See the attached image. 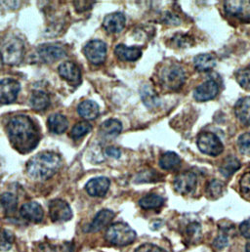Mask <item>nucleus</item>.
I'll return each instance as SVG.
<instances>
[{"mask_svg": "<svg viewBox=\"0 0 250 252\" xmlns=\"http://www.w3.org/2000/svg\"><path fill=\"white\" fill-rule=\"evenodd\" d=\"M47 126L52 133L62 134L68 126V122L64 116L61 114H54L48 118Z\"/></svg>", "mask_w": 250, "mask_h": 252, "instance_id": "24", "label": "nucleus"}, {"mask_svg": "<svg viewBox=\"0 0 250 252\" xmlns=\"http://www.w3.org/2000/svg\"><path fill=\"white\" fill-rule=\"evenodd\" d=\"M216 57L210 53L199 54L194 57L193 64L198 71H207L216 65Z\"/></svg>", "mask_w": 250, "mask_h": 252, "instance_id": "23", "label": "nucleus"}, {"mask_svg": "<svg viewBox=\"0 0 250 252\" xmlns=\"http://www.w3.org/2000/svg\"><path fill=\"white\" fill-rule=\"evenodd\" d=\"M160 179H161V174H159L157 171L153 169L142 171L136 176L137 183H153V182H157Z\"/></svg>", "mask_w": 250, "mask_h": 252, "instance_id": "31", "label": "nucleus"}, {"mask_svg": "<svg viewBox=\"0 0 250 252\" xmlns=\"http://www.w3.org/2000/svg\"><path fill=\"white\" fill-rule=\"evenodd\" d=\"M199 151L210 157H218L224 151L221 140L212 132H201L196 141Z\"/></svg>", "mask_w": 250, "mask_h": 252, "instance_id": "6", "label": "nucleus"}, {"mask_svg": "<svg viewBox=\"0 0 250 252\" xmlns=\"http://www.w3.org/2000/svg\"><path fill=\"white\" fill-rule=\"evenodd\" d=\"M39 59L44 63H52L63 58L66 53L59 45H42L37 49Z\"/></svg>", "mask_w": 250, "mask_h": 252, "instance_id": "13", "label": "nucleus"}, {"mask_svg": "<svg viewBox=\"0 0 250 252\" xmlns=\"http://www.w3.org/2000/svg\"><path fill=\"white\" fill-rule=\"evenodd\" d=\"M172 42H174L179 47H186L188 45L191 44V37H188V35H175L172 38Z\"/></svg>", "mask_w": 250, "mask_h": 252, "instance_id": "39", "label": "nucleus"}, {"mask_svg": "<svg viewBox=\"0 0 250 252\" xmlns=\"http://www.w3.org/2000/svg\"><path fill=\"white\" fill-rule=\"evenodd\" d=\"M238 148L245 156H250V133H245L238 140Z\"/></svg>", "mask_w": 250, "mask_h": 252, "instance_id": "37", "label": "nucleus"}, {"mask_svg": "<svg viewBox=\"0 0 250 252\" xmlns=\"http://www.w3.org/2000/svg\"><path fill=\"white\" fill-rule=\"evenodd\" d=\"M115 53L117 57L126 62H134L141 58L142 56V50L135 46H126L125 44H119L116 49Z\"/></svg>", "mask_w": 250, "mask_h": 252, "instance_id": "19", "label": "nucleus"}, {"mask_svg": "<svg viewBox=\"0 0 250 252\" xmlns=\"http://www.w3.org/2000/svg\"><path fill=\"white\" fill-rule=\"evenodd\" d=\"M49 216L53 222L62 223L71 219L72 211L66 201L56 198L49 203Z\"/></svg>", "mask_w": 250, "mask_h": 252, "instance_id": "8", "label": "nucleus"}, {"mask_svg": "<svg viewBox=\"0 0 250 252\" xmlns=\"http://www.w3.org/2000/svg\"><path fill=\"white\" fill-rule=\"evenodd\" d=\"M219 93V86L214 80H207L198 85L193 91V97L197 102H207L214 99Z\"/></svg>", "mask_w": 250, "mask_h": 252, "instance_id": "12", "label": "nucleus"}, {"mask_svg": "<svg viewBox=\"0 0 250 252\" xmlns=\"http://www.w3.org/2000/svg\"><path fill=\"white\" fill-rule=\"evenodd\" d=\"M99 112L98 104L92 100H85L77 107L78 115L86 121L95 120L99 116Z\"/></svg>", "mask_w": 250, "mask_h": 252, "instance_id": "21", "label": "nucleus"}, {"mask_svg": "<svg viewBox=\"0 0 250 252\" xmlns=\"http://www.w3.org/2000/svg\"><path fill=\"white\" fill-rule=\"evenodd\" d=\"M141 97H142L144 104L149 109H155L160 105V101H159L157 94L150 85H144L142 87Z\"/></svg>", "mask_w": 250, "mask_h": 252, "instance_id": "26", "label": "nucleus"}, {"mask_svg": "<svg viewBox=\"0 0 250 252\" xmlns=\"http://www.w3.org/2000/svg\"><path fill=\"white\" fill-rule=\"evenodd\" d=\"M230 230H231V227L221 228V233L219 234L217 239L214 240V243H213V246L215 249L221 251L229 245V239H228L227 235L229 234Z\"/></svg>", "mask_w": 250, "mask_h": 252, "instance_id": "35", "label": "nucleus"}, {"mask_svg": "<svg viewBox=\"0 0 250 252\" xmlns=\"http://www.w3.org/2000/svg\"><path fill=\"white\" fill-rule=\"evenodd\" d=\"M15 242V237L13 233L8 230L0 229V251L7 252L9 251Z\"/></svg>", "mask_w": 250, "mask_h": 252, "instance_id": "32", "label": "nucleus"}, {"mask_svg": "<svg viewBox=\"0 0 250 252\" xmlns=\"http://www.w3.org/2000/svg\"><path fill=\"white\" fill-rule=\"evenodd\" d=\"M20 83L12 78H6L0 81V103L3 105L11 104L16 101L20 92Z\"/></svg>", "mask_w": 250, "mask_h": 252, "instance_id": "10", "label": "nucleus"}, {"mask_svg": "<svg viewBox=\"0 0 250 252\" xmlns=\"http://www.w3.org/2000/svg\"><path fill=\"white\" fill-rule=\"evenodd\" d=\"M187 234L188 236L190 237L191 239L195 237L198 238L200 236V225L196 222L189 224L187 227Z\"/></svg>", "mask_w": 250, "mask_h": 252, "instance_id": "41", "label": "nucleus"}, {"mask_svg": "<svg viewBox=\"0 0 250 252\" xmlns=\"http://www.w3.org/2000/svg\"><path fill=\"white\" fill-rule=\"evenodd\" d=\"M20 213L24 219L32 223L41 222L44 216V211L41 205L35 201H30L23 204Z\"/></svg>", "mask_w": 250, "mask_h": 252, "instance_id": "14", "label": "nucleus"}, {"mask_svg": "<svg viewBox=\"0 0 250 252\" xmlns=\"http://www.w3.org/2000/svg\"><path fill=\"white\" fill-rule=\"evenodd\" d=\"M225 12L234 18L249 21L250 20V1L227 0L224 2Z\"/></svg>", "mask_w": 250, "mask_h": 252, "instance_id": "9", "label": "nucleus"}, {"mask_svg": "<svg viewBox=\"0 0 250 252\" xmlns=\"http://www.w3.org/2000/svg\"><path fill=\"white\" fill-rule=\"evenodd\" d=\"M106 155L111 158H119L122 155V152L120 149H118L116 147H109L106 149Z\"/></svg>", "mask_w": 250, "mask_h": 252, "instance_id": "44", "label": "nucleus"}, {"mask_svg": "<svg viewBox=\"0 0 250 252\" xmlns=\"http://www.w3.org/2000/svg\"><path fill=\"white\" fill-rule=\"evenodd\" d=\"M135 252H166L159 247L152 244H145L140 246Z\"/></svg>", "mask_w": 250, "mask_h": 252, "instance_id": "40", "label": "nucleus"}, {"mask_svg": "<svg viewBox=\"0 0 250 252\" xmlns=\"http://www.w3.org/2000/svg\"><path fill=\"white\" fill-rule=\"evenodd\" d=\"M31 107L35 111H43L48 108L50 99L43 91H33L30 99Z\"/></svg>", "mask_w": 250, "mask_h": 252, "instance_id": "28", "label": "nucleus"}, {"mask_svg": "<svg viewBox=\"0 0 250 252\" xmlns=\"http://www.w3.org/2000/svg\"><path fill=\"white\" fill-rule=\"evenodd\" d=\"M223 190H224V184L221 181L216 179L209 182L206 188V192L208 196H210L211 198H218L219 196L222 195Z\"/></svg>", "mask_w": 250, "mask_h": 252, "instance_id": "34", "label": "nucleus"}, {"mask_svg": "<svg viewBox=\"0 0 250 252\" xmlns=\"http://www.w3.org/2000/svg\"><path fill=\"white\" fill-rule=\"evenodd\" d=\"M236 117L245 126H250V96L241 98L235 106Z\"/></svg>", "mask_w": 250, "mask_h": 252, "instance_id": "20", "label": "nucleus"}, {"mask_svg": "<svg viewBox=\"0 0 250 252\" xmlns=\"http://www.w3.org/2000/svg\"><path fill=\"white\" fill-rule=\"evenodd\" d=\"M91 129L92 126L88 122H80L72 127L70 131V137L74 140H77L89 133Z\"/></svg>", "mask_w": 250, "mask_h": 252, "instance_id": "33", "label": "nucleus"}, {"mask_svg": "<svg viewBox=\"0 0 250 252\" xmlns=\"http://www.w3.org/2000/svg\"><path fill=\"white\" fill-rule=\"evenodd\" d=\"M164 198L156 193H149L139 200V205L144 209H156L163 205Z\"/></svg>", "mask_w": 250, "mask_h": 252, "instance_id": "29", "label": "nucleus"}, {"mask_svg": "<svg viewBox=\"0 0 250 252\" xmlns=\"http://www.w3.org/2000/svg\"><path fill=\"white\" fill-rule=\"evenodd\" d=\"M0 203L7 214H13L17 209V196L11 192H4L0 195Z\"/></svg>", "mask_w": 250, "mask_h": 252, "instance_id": "30", "label": "nucleus"}, {"mask_svg": "<svg viewBox=\"0 0 250 252\" xmlns=\"http://www.w3.org/2000/svg\"><path fill=\"white\" fill-rule=\"evenodd\" d=\"M61 165L62 158L58 154L43 152L35 155L29 160L27 171L32 179L47 180L59 171Z\"/></svg>", "mask_w": 250, "mask_h": 252, "instance_id": "2", "label": "nucleus"}, {"mask_svg": "<svg viewBox=\"0 0 250 252\" xmlns=\"http://www.w3.org/2000/svg\"><path fill=\"white\" fill-rule=\"evenodd\" d=\"M24 42L18 37H11L4 42L1 50L3 63L15 65L21 63L24 57Z\"/></svg>", "mask_w": 250, "mask_h": 252, "instance_id": "5", "label": "nucleus"}, {"mask_svg": "<svg viewBox=\"0 0 250 252\" xmlns=\"http://www.w3.org/2000/svg\"><path fill=\"white\" fill-rule=\"evenodd\" d=\"M240 168H241L240 160L236 157H234V156H229V157H227L224 159V161L222 162L219 170H220L221 174L224 177L229 178L235 172H237Z\"/></svg>", "mask_w": 250, "mask_h": 252, "instance_id": "27", "label": "nucleus"}, {"mask_svg": "<svg viewBox=\"0 0 250 252\" xmlns=\"http://www.w3.org/2000/svg\"><path fill=\"white\" fill-rule=\"evenodd\" d=\"M111 182L107 177H96L88 181L85 189L91 196H104L108 192Z\"/></svg>", "mask_w": 250, "mask_h": 252, "instance_id": "18", "label": "nucleus"}, {"mask_svg": "<svg viewBox=\"0 0 250 252\" xmlns=\"http://www.w3.org/2000/svg\"><path fill=\"white\" fill-rule=\"evenodd\" d=\"M7 133L12 146L22 154L33 150L39 141V132L27 116H16L7 125Z\"/></svg>", "mask_w": 250, "mask_h": 252, "instance_id": "1", "label": "nucleus"}, {"mask_svg": "<svg viewBox=\"0 0 250 252\" xmlns=\"http://www.w3.org/2000/svg\"><path fill=\"white\" fill-rule=\"evenodd\" d=\"M240 232L245 238L250 240V218L240 225Z\"/></svg>", "mask_w": 250, "mask_h": 252, "instance_id": "43", "label": "nucleus"}, {"mask_svg": "<svg viewBox=\"0 0 250 252\" xmlns=\"http://www.w3.org/2000/svg\"><path fill=\"white\" fill-rule=\"evenodd\" d=\"M85 57L93 64H101L107 58V45L102 40H91L83 48Z\"/></svg>", "mask_w": 250, "mask_h": 252, "instance_id": "7", "label": "nucleus"}, {"mask_svg": "<svg viewBox=\"0 0 250 252\" xmlns=\"http://www.w3.org/2000/svg\"><path fill=\"white\" fill-rule=\"evenodd\" d=\"M115 218V212L109 209H103L97 213L92 223L88 226L86 230L88 233H97L106 228L111 224Z\"/></svg>", "mask_w": 250, "mask_h": 252, "instance_id": "17", "label": "nucleus"}, {"mask_svg": "<svg viewBox=\"0 0 250 252\" xmlns=\"http://www.w3.org/2000/svg\"><path fill=\"white\" fill-rule=\"evenodd\" d=\"M180 157L173 152H166L163 154L159 159V165L162 169L167 171H174L180 168L181 166Z\"/></svg>", "mask_w": 250, "mask_h": 252, "instance_id": "22", "label": "nucleus"}, {"mask_svg": "<svg viewBox=\"0 0 250 252\" xmlns=\"http://www.w3.org/2000/svg\"><path fill=\"white\" fill-rule=\"evenodd\" d=\"M123 131V125L118 120H108L100 127L101 134L106 138H115Z\"/></svg>", "mask_w": 250, "mask_h": 252, "instance_id": "25", "label": "nucleus"}, {"mask_svg": "<svg viewBox=\"0 0 250 252\" xmlns=\"http://www.w3.org/2000/svg\"><path fill=\"white\" fill-rule=\"evenodd\" d=\"M236 77H237V81L243 88L250 90V67L239 70Z\"/></svg>", "mask_w": 250, "mask_h": 252, "instance_id": "36", "label": "nucleus"}, {"mask_svg": "<svg viewBox=\"0 0 250 252\" xmlns=\"http://www.w3.org/2000/svg\"><path fill=\"white\" fill-rule=\"evenodd\" d=\"M125 15L121 12H115L107 15L103 22V27L109 33L122 32L125 28Z\"/></svg>", "mask_w": 250, "mask_h": 252, "instance_id": "16", "label": "nucleus"}, {"mask_svg": "<svg viewBox=\"0 0 250 252\" xmlns=\"http://www.w3.org/2000/svg\"><path fill=\"white\" fill-rule=\"evenodd\" d=\"M136 232L126 223L118 222L111 225L106 232V240L118 247H126L136 240Z\"/></svg>", "mask_w": 250, "mask_h": 252, "instance_id": "3", "label": "nucleus"}, {"mask_svg": "<svg viewBox=\"0 0 250 252\" xmlns=\"http://www.w3.org/2000/svg\"><path fill=\"white\" fill-rule=\"evenodd\" d=\"M197 184V177L191 171L180 173L174 180V188L181 194L191 193Z\"/></svg>", "mask_w": 250, "mask_h": 252, "instance_id": "11", "label": "nucleus"}, {"mask_svg": "<svg viewBox=\"0 0 250 252\" xmlns=\"http://www.w3.org/2000/svg\"><path fill=\"white\" fill-rule=\"evenodd\" d=\"M240 188L242 193L250 198V172L245 173L240 180Z\"/></svg>", "mask_w": 250, "mask_h": 252, "instance_id": "38", "label": "nucleus"}, {"mask_svg": "<svg viewBox=\"0 0 250 252\" xmlns=\"http://www.w3.org/2000/svg\"><path fill=\"white\" fill-rule=\"evenodd\" d=\"M95 1H74L73 5L78 12H84L92 8Z\"/></svg>", "mask_w": 250, "mask_h": 252, "instance_id": "42", "label": "nucleus"}, {"mask_svg": "<svg viewBox=\"0 0 250 252\" xmlns=\"http://www.w3.org/2000/svg\"><path fill=\"white\" fill-rule=\"evenodd\" d=\"M2 64H3V59H2V55H1V52H0V68L2 67Z\"/></svg>", "mask_w": 250, "mask_h": 252, "instance_id": "45", "label": "nucleus"}, {"mask_svg": "<svg viewBox=\"0 0 250 252\" xmlns=\"http://www.w3.org/2000/svg\"><path fill=\"white\" fill-rule=\"evenodd\" d=\"M59 73L61 77L71 85H78L81 82L80 68L72 62H63L59 66Z\"/></svg>", "mask_w": 250, "mask_h": 252, "instance_id": "15", "label": "nucleus"}, {"mask_svg": "<svg viewBox=\"0 0 250 252\" xmlns=\"http://www.w3.org/2000/svg\"><path fill=\"white\" fill-rule=\"evenodd\" d=\"M246 252H250V244H249V245L247 246V248H246Z\"/></svg>", "mask_w": 250, "mask_h": 252, "instance_id": "46", "label": "nucleus"}, {"mask_svg": "<svg viewBox=\"0 0 250 252\" xmlns=\"http://www.w3.org/2000/svg\"><path fill=\"white\" fill-rule=\"evenodd\" d=\"M161 85L169 90L181 88L186 81V72L178 64L165 65L159 73Z\"/></svg>", "mask_w": 250, "mask_h": 252, "instance_id": "4", "label": "nucleus"}]
</instances>
